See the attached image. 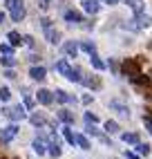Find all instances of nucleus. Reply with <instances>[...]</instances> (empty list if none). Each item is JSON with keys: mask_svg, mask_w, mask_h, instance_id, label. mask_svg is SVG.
Returning <instances> with one entry per match:
<instances>
[{"mask_svg": "<svg viewBox=\"0 0 152 159\" xmlns=\"http://www.w3.org/2000/svg\"><path fill=\"white\" fill-rule=\"evenodd\" d=\"M5 7H7V11H9V16H11L14 23L25 20L27 9H25V2H23V0H5Z\"/></svg>", "mask_w": 152, "mask_h": 159, "instance_id": "nucleus-1", "label": "nucleus"}, {"mask_svg": "<svg viewBox=\"0 0 152 159\" xmlns=\"http://www.w3.org/2000/svg\"><path fill=\"white\" fill-rule=\"evenodd\" d=\"M2 114L7 116L9 121H23L27 119V112H25V105H11V108H5Z\"/></svg>", "mask_w": 152, "mask_h": 159, "instance_id": "nucleus-2", "label": "nucleus"}, {"mask_svg": "<svg viewBox=\"0 0 152 159\" xmlns=\"http://www.w3.org/2000/svg\"><path fill=\"white\" fill-rule=\"evenodd\" d=\"M123 74H125L130 81L141 74V65L136 63V58H127V61H123Z\"/></svg>", "mask_w": 152, "mask_h": 159, "instance_id": "nucleus-3", "label": "nucleus"}, {"mask_svg": "<svg viewBox=\"0 0 152 159\" xmlns=\"http://www.w3.org/2000/svg\"><path fill=\"white\" fill-rule=\"evenodd\" d=\"M16 134H18V125H16V123H9L7 128L0 130V139H2V143H9Z\"/></svg>", "mask_w": 152, "mask_h": 159, "instance_id": "nucleus-4", "label": "nucleus"}, {"mask_svg": "<svg viewBox=\"0 0 152 159\" xmlns=\"http://www.w3.org/2000/svg\"><path fill=\"white\" fill-rule=\"evenodd\" d=\"M81 83H83L85 88H90V90H101V88H103L101 76H92V74H90V76H83Z\"/></svg>", "mask_w": 152, "mask_h": 159, "instance_id": "nucleus-5", "label": "nucleus"}, {"mask_svg": "<svg viewBox=\"0 0 152 159\" xmlns=\"http://www.w3.org/2000/svg\"><path fill=\"white\" fill-rule=\"evenodd\" d=\"M36 101L40 103V105H51L54 103V92H49V90H38L36 92Z\"/></svg>", "mask_w": 152, "mask_h": 159, "instance_id": "nucleus-6", "label": "nucleus"}, {"mask_svg": "<svg viewBox=\"0 0 152 159\" xmlns=\"http://www.w3.org/2000/svg\"><path fill=\"white\" fill-rule=\"evenodd\" d=\"M29 76L34 79V81H45L47 79V70L42 67V65H31L29 67Z\"/></svg>", "mask_w": 152, "mask_h": 159, "instance_id": "nucleus-7", "label": "nucleus"}, {"mask_svg": "<svg viewBox=\"0 0 152 159\" xmlns=\"http://www.w3.org/2000/svg\"><path fill=\"white\" fill-rule=\"evenodd\" d=\"M56 116H58V121H63L65 125H74V121H76V116H74V112H69V110H58L56 112Z\"/></svg>", "mask_w": 152, "mask_h": 159, "instance_id": "nucleus-8", "label": "nucleus"}, {"mask_svg": "<svg viewBox=\"0 0 152 159\" xmlns=\"http://www.w3.org/2000/svg\"><path fill=\"white\" fill-rule=\"evenodd\" d=\"M63 52L67 54V58H76V56H78V43H74V40L63 43Z\"/></svg>", "mask_w": 152, "mask_h": 159, "instance_id": "nucleus-9", "label": "nucleus"}, {"mask_svg": "<svg viewBox=\"0 0 152 159\" xmlns=\"http://www.w3.org/2000/svg\"><path fill=\"white\" fill-rule=\"evenodd\" d=\"M83 11H87L90 16H94V14H99V9H101V5H99V0H83Z\"/></svg>", "mask_w": 152, "mask_h": 159, "instance_id": "nucleus-10", "label": "nucleus"}, {"mask_svg": "<svg viewBox=\"0 0 152 159\" xmlns=\"http://www.w3.org/2000/svg\"><path fill=\"white\" fill-rule=\"evenodd\" d=\"M29 121H31V125H36V128H42V125H47V116L42 112H31Z\"/></svg>", "mask_w": 152, "mask_h": 159, "instance_id": "nucleus-11", "label": "nucleus"}, {"mask_svg": "<svg viewBox=\"0 0 152 159\" xmlns=\"http://www.w3.org/2000/svg\"><path fill=\"white\" fill-rule=\"evenodd\" d=\"M63 18L67 20V23H83V14L76 11V9H67V11H63Z\"/></svg>", "mask_w": 152, "mask_h": 159, "instance_id": "nucleus-12", "label": "nucleus"}, {"mask_svg": "<svg viewBox=\"0 0 152 159\" xmlns=\"http://www.w3.org/2000/svg\"><path fill=\"white\" fill-rule=\"evenodd\" d=\"M45 38L49 40L51 45H58V43H60V31H58V29H54V25H51V27L45 29Z\"/></svg>", "mask_w": 152, "mask_h": 159, "instance_id": "nucleus-13", "label": "nucleus"}, {"mask_svg": "<svg viewBox=\"0 0 152 159\" xmlns=\"http://www.w3.org/2000/svg\"><path fill=\"white\" fill-rule=\"evenodd\" d=\"M110 110L118 112L121 116H130V108H127L125 103H121V101H110Z\"/></svg>", "mask_w": 152, "mask_h": 159, "instance_id": "nucleus-14", "label": "nucleus"}, {"mask_svg": "<svg viewBox=\"0 0 152 159\" xmlns=\"http://www.w3.org/2000/svg\"><path fill=\"white\" fill-rule=\"evenodd\" d=\"M54 101H58V103H76V99L69 97L65 90H56V92H54Z\"/></svg>", "mask_w": 152, "mask_h": 159, "instance_id": "nucleus-15", "label": "nucleus"}, {"mask_svg": "<svg viewBox=\"0 0 152 159\" xmlns=\"http://www.w3.org/2000/svg\"><path fill=\"white\" fill-rule=\"evenodd\" d=\"M47 152L54 157V159H58L63 155V148H60V141H47Z\"/></svg>", "mask_w": 152, "mask_h": 159, "instance_id": "nucleus-16", "label": "nucleus"}, {"mask_svg": "<svg viewBox=\"0 0 152 159\" xmlns=\"http://www.w3.org/2000/svg\"><path fill=\"white\" fill-rule=\"evenodd\" d=\"M69 70H72V65H69V61H67V58H60V61L56 63V72L63 74V76H67Z\"/></svg>", "mask_w": 152, "mask_h": 159, "instance_id": "nucleus-17", "label": "nucleus"}, {"mask_svg": "<svg viewBox=\"0 0 152 159\" xmlns=\"http://www.w3.org/2000/svg\"><path fill=\"white\" fill-rule=\"evenodd\" d=\"M65 79L72 81V83H81V79H83V70H81V67H72L69 74H67Z\"/></svg>", "mask_w": 152, "mask_h": 159, "instance_id": "nucleus-18", "label": "nucleus"}, {"mask_svg": "<svg viewBox=\"0 0 152 159\" xmlns=\"http://www.w3.org/2000/svg\"><path fill=\"white\" fill-rule=\"evenodd\" d=\"M7 40H9V45H11V47H20V45H23V36H20L18 31H9Z\"/></svg>", "mask_w": 152, "mask_h": 159, "instance_id": "nucleus-19", "label": "nucleus"}, {"mask_svg": "<svg viewBox=\"0 0 152 159\" xmlns=\"http://www.w3.org/2000/svg\"><path fill=\"white\" fill-rule=\"evenodd\" d=\"M78 49L87 52L90 56H92V54H96V45L92 43V40H81V43H78Z\"/></svg>", "mask_w": 152, "mask_h": 159, "instance_id": "nucleus-20", "label": "nucleus"}, {"mask_svg": "<svg viewBox=\"0 0 152 159\" xmlns=\"http://www.w3.org/2000/svg\"><path fill=\"white\" fill-rule=\"evenodd\" d=\"M127 5H130V9L134 11V16L143 14V0H127Z\"/></svg>", "mask_w": 152, "mask_h": 159, "instance_id": "nucleus-21", "label": "nucleus"}, {"mask_svg": "<svg viewBox=\"0 0 152 159\" xmlns=\"http://www.w3.org/2000/svg\"><path fill=\"white\" fill-rule=\"evenodd\" d=\"M134 23H139V29H141V27H150V25H152V18L145 16V14H139Z\"/></svg>", "mask_w": 152, "mask_h": 159, "instance_id": "nucleus-22", "label": "nucleus"}, {"mask_svg": "<svg viewBox=\"0 0 152 159\" xmlns=\"http://www.w3.org/2000/svg\"><path fill=\"white\" fill-rule=\"evenodd\" d=\"M0 65H2V67H14L16 65V58L9 56V54H2V56H0Z\"/></svg>", "mask_w": 152, "mask_h": 159, "instance_id": "nucleus-23", "label": "nucleus"}, {"mask_svg": "<svg viewBox=\"0 0 152 159\" xmlns=\"http://www.w3.org/2000/svg\"><path fill=\"white\" fill-rule=\"evenodd\" d=\"M121 139H123L125 143H139V134H136V132H123Z\"/></svg>", "mask_w": 152, "mask_h": 159, "instance_id": "nucleus-24", "label": "nucleus"}, {"mask_svg": "<svg viewBox=\"0 0 152 159\" xmlns=\"http://www.w3.org/2000/svg\"><path fill=\"white\" fill-rule=\"evenodd\" d=\"M76 143H78L81 148H83V150H90V139H87V137H85V134H76Z\"/></svg>", "mask_w": 152, "mask_h": 159, "instance_id": "nucleus-25", "label": "nucleus"}, {"mask_svg": "<svg viewBox=\"0 0 152 159\" xmlns=\"http://www.w3.org/2000/svg\"><path fill=\"white\" fill-rule=\"evenodd\" d=\"M63 137L67 139V143H72V146L76 143V134H74V132L69 130V125H65V128H63Z\"/></svg>", "mask_w": 152, "mask_h": 159, "instance_id": "nucleus-26", "label": "nucleus"}, {"mask_svg": "<svg viewBox=\"0 0 152 159\" xmlns=\"http://www.w3.org/2000/svg\"><path fill=\"white\" fill-rule=\"evenodd\" d=\"M136 150H139V155H143V157H148L150 155V143H136Z\"/></svg>", "mask_w": 152, "mask_h": 159, "instance_id": "nucleus-27", "label": "nucleus"}, {"mask_svg": "<svg viewBox=\"0 0 152 159\" xmlns=\"http://www.w3.org/2000/svg\"><path fill=\"white\" fill-rule=\"evenodd\" d=\"M14 49H16V47H11L9 43H0V54H9V56H14Z\"/></svg>", "mask_w": 152, "mask_h": 159, "instance_id": "nucleus-28", "label": "nucleus"}, {"mask_svg": "<svg viewBox=\"0 0 152 159\" xmlns=\"http://www.w3.org/2000/svg\"><path fill=\"white\" fill-rule=\"evenodd\" d=\"M90 58H92V65H94L96 70H105V63H103V61H101L99 56H96V54H92Z\"/></svg>", "mask_w": 152, "mask_h": 159, "instance_id": "nucleus-29", "label": "nucleus"}, {"mask_svg": "<svg viewBox=\"0 0 152 159\" xmlns=\"http://www.w3.org/2000/svg\"><path fill=\"white\" fill-rule=\"evenodd\" d=\"M105 130L110 132V134L118 132V123H116V121H107V123H105Z\"/></svg>", "mask_w": 152, "mask_h": 159, "instance_id": "nucleus-30", "label": "nucleus"}, {"mask_svg": "<svg viewBox=\"0 0 152 159\" xmlns=\"http://www.w3.org/2000/svg\"><path fill=\"white\" fill-rule=\"evenodd\" d=\"M0 99H2V101H9V99H11V92H9V88L0 85Z\"/></svg>", "mask_w": 152, "mask_h": 159, "instance_id": "nucleus-31", "label": "nucleus"}, {"mask_svg": "<svg viewBox=\"0 0 152 159\" xmlns=\"http://www.w3.org/2000/svg\"><path fill=\"white\" fill-rule=\"evenodd\" d=\"M23 43H25L27 47H36V40H34V36H29V34H27V36H23Z\"/></svg>", "mask_w": 152, "mask_h": 159, "instance_id": "nucleus-32", "label": "nucleus"}, {"mask_svg": "<svg viewBox=\"0 0 152 159\" xmlns=\"http://www.w3.org/2000/svg\"><path fill=\"white\" fill-rule=\"evenodd\" d=\"M85 121L87 123H99V116L92 114V112H85Z\"/></svg>", "mask_w": 152, "mask_h": 159, "instance_id": "nucleus-33", "label": "nucleus"}, {"mask_svg": "<svg viewBox=\"0 0 152 159\" xmlns=\"http://www.w3.org/2000/svg\"><path fill=\"white\" fill-rule=\"evenodd\" d=\"M38 7L42 9V11H47V9L51 7V0H38Z\"/></svg>", "mask_w": 152, "mask_h": 159, "instance_id": "nucleus-34", "label": "nucleus"}, {"mask_svg": "<svg viewBox=\"0 0 152 159\" xmlns=\"http://www.w3.org/2000/svg\"><path fill=\"white\" fill-rule=\"evenodd\" d=\"M40 27H42V29L51 27V18H40Z\"/></svg>", "mask_w": 152, "mask_h": 159, "instance_id": "nucleus-35", "label": "nucleus"}, {"mask_svg": "<svg viewBox=\"0 0 152 159\" xmlns=\"http://www.w3.org/2000/svg\"><path fill=\"white\" fill-rule=\"evenodd\" d=\"M25 108H29V110H31V108H34V99H31V97H29V94H27V97H25Z\"/></svg>", "mask_w": 152, "mask_h": 159, "instance_id": "nucleus-36", "label": "nucleus"}, {"mask_svg": "<svg viewBox=\"0 0 152 159\" xmlns=\"http://www.w3.org/2000/svg\"><path fill=\"white\" fill-rule=\"evenodd\" d=\"M143 123H145V128H148V130L152 132V119H150V116H148V114L143 116Z\"/></svg>", "mask_w": 152, "mask_h": 159, "instance_id": "nucleus-37", "label": "nucleus"}, {"mask_svg": "<svg viewBox=\"0 0 152 159\" xmlns=\"http://www.w3.org/2000/svg\"><path fill=\"white\" fill-rule=\"evenodd\" d=\"M29 61L36 65V63H40V56H38V54H31V56H29Z\"/></svg>", "mask_w": 152, "mask_h": 159, "instance_id": "nucleus-38", "label": "nucleus"}, {"mask_svg": "<svg viewBox=\"0 0 152 159\" xmlns=\"http://www.w3.org/2000/svg\"><path fill=\"white\" fill-rule=\"evenodd\" d=\"M83 103L90 105V103H92V94H85V97H83Z\"/></svg>", "mask_w": 152, "mask_h": 159, "instance_id": "nucleus-39", "label": "nucleus"}, {"mask_svg": "<svg viewBox=\"0 0 152 159\" xmlns=\"http://www.w3.org/2000/svg\"><path fill=\"white\" fill-rule=\"evenodd\" d=\"M143 97H145V99H150V101H152V90H150V88H145V92H143Z\"/></svg>", "mask_w": 152, "mask_h": 159, "instance_id": "nucleus-40", "label": "nucleus"}, {"mask_svg": "<svg viewBox=\"0 0 152 159\" xmlns=\"http://www.w3.org/2000/svg\"><path fill=\"white\" fill-rule=\"evenodd\" d=\"M125 157H127V159H141V157H136L134 152H125Z\"/></svg>", "mask_w": 152, "mask_h": 159, "instance_id": "nucleus-41", "label": "nucleus"}, {"mask_svg": "<svg viewBox=\"0 0 152 159\" xmlns=\"http://www.w3.org/2000/svg\"><path fill=\"white\" fill-rule=\"evenodd\" d=\"M99 2H107V5H116L118 0H99Z\"/></svg>", "mask_w": 152, "mask_h": 159, "instance_id": "nucleus-42", "label": "nucleus"}, {"mask_svg": "<svg viewBox=\"0 0 152 159\" xmlns=\"http://www.w3.org/2000/svg\"><path fill=\"white\" fill-rule=\"evenodd\" d=\"M2 23H5V11L0 9V25H2Z\"/></svg>", "mask_w": 152, "mask_h": 159, "instance_id": "nucleus-43", "label": "nucleus"}, {"mask_svg": "<svg viewBox=\"0 0 152 159\" xmlns=\"http://www.w3.org/2000/svg\"><path fill=\"white\" fill-rule=\"evenodd\" d=\"M148 116H150V119H152V110H148Z\"/></svg>", "mask_w": 152, "mask_h": 159, "instance_id": "nucleus-44", "label": "nucleus"}]
</instances>
